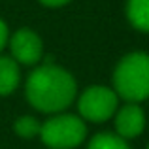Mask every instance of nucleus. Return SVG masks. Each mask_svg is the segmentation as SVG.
Here are the masks:
<instances>
[{"instance_id": "obj_13", "label": "nucleus", "mask_w": 149, "mask_h": 149, "mask_svg": "<svg viewBox=\"0 0 149 149\" xmlns=\"http://www.w3.org/2000/svg\"><path fill=\"white\" fill-rule=\"evenodd\" d=\"M147 149H149V147H147Z\"/></svg>"}, {"instance_id": "obj_3", "label": "nucleus", "mask_w": 149, "mask_h": 149, "mask_svg": "<svg viewBox=\"0 0 149 149\" xmlns=\"http://www.w3.org/2000/svg\"><path fill=\"white\" fill-rule=\"evenodd\" d=\"M87 136L83 119L76 115H55L47 119L40 128V138L51 149H72L77 147Z\"/></svg>"}, {"instance_id": "obj_5", "label": "nucleus", "mask_w": 149, "mask_h": 149, "mask_svg": "<svg viewBox=\"0 0 149 149\" xmlns=\"http://www.w3.org/2000/svg\"><path fill=\"white\" fill-rule=\"evenodd\" d=\"M8 42H10V49H11V58L17 64L32 66L42 58L44 44H42V38L34 30L19 29Z\"/></svg>"}, {"instance_id": "obj_6", "label": "nucleus", "mask_w": 149, "mask_h": 149, "mask_svg": "<svg viewBox=\"0 0 149 149\" xmlns=\"http://www.w3.org/2000/svg\"><path fill=\"white\" fill-rule=\"evenodd\" d=\"M146 128V113L138 104L128 102L127 106L115 111V130L121 138H136Z\"/></svg>"}, {"instance_id": "obj_4", "label": "nucleus", "mask_w": 149, "mask_h": 149, "mask_svg": "<svg viewBox=\"0 0 149 149\" xmlns=\"http://www.w3.org/2000/svg\"><path fill=\"white\" fill-rule=\"evenodd\" d=\"M117 102H119V96L113 89L93 85L79 96L77 109L83 119L91 121V123H102V121L115 115Z\"/></svg>"}, {"instance_id": "obj_8", "label": "nucleus", "mask_w": 149, "mask_h": 149, "mask_svg": "<svg viewBox=\"0 0 149 149\" xmlns=\"http://www.w3.org/2000/svg\"><path fill=\"white\" fill-rule=\"evenodd\" d=\"M127 19L134 29L149 32V0H127Z\"/></svg>"}, {"instance_id": "obj_10", "label": "nucleus", "mask_w": 149, "mask_h": 149, "mask_svg": "<svg viewBox=\"0 0 149 149\" xmlns=\"http://www.w3.org/2000/svg\"><path fill=\"white\" fill-rule=\"evenodd\" d=\"M13 128H15V132H17L21 138H34L36 134H40L42 125H40V121L34 119V117L23 115V117H19V119L15 121Z\"/></svg>"}, {"instance_id": "obj_11", "label": "nucleus", "mask_w": 149, "mask_h": 149, "mask_svg": "<svg viewBox=\"0 0 149 149\" xmlns=\"http://www.w3.org/2000/svg\"><path fill=\"white\" fill-rule=\"evenodd\" d=\"M8 40H10V30H8V25L0 19V51L8 44Z\"/></svg>"}, {"instance_id": "obj_9", "label": "nucleus", "mask_w": 149, "mask_h": 149, "mask_svg": "<svg viewBox=\"0 0 149 149\" xmlns=\"http://www.w3.org/2000/svg\"><path fill=\"white\" fill-rule=\"evenodd\" d=\"M87 149H130V147H128L127 140L121 136L111 134V132H100V134L91 138Z\"/></svg>"}, {"instance_id": "obj_7", "label": "nucleus", "mask_w": 149, "mask_h": 149, "mask_svg": "<svg viewBox=\"0 0 149 149\" xmlns=\"http://www.w3.org/2000/svg\"><path fill=\"white\" fill-rule=\"evenodd\" d=\"M19 64L11 57L0 55V96H6L13 93L19 85Z\"/></svg>"}, {"instance_id": "obj_12", "label": "nucleus", "mask_w": 149, "mask_h": 149, "mask_svg": "<svg viewBox=\"0 0 149 149\" xmlns=\"http://www.w3.org/2000/svg\"><path fill=\"white\" fill-rule=\"evenodd\" d=\"M38 2L47 6V8H61V6H66L70 0H38Z\"/></svg>"}, {"instance_id": "obj_1", "label": "nucleus", "mask_w": 149, "mask_h": 149, "mask_svg": "<svg viewBox=\"0 0 149 149\" xmlns=\"http://www.w3.org/2000/svg\"><path fill=\"white\" fill-rule=\"evenodd\" d=\"M77 85L68 70L57 64H42L26 79L25 95L29 102L44 113H58L76 98Z\"/></svg>"}, {"instance_id": "obj_2", "label": "nucleus", "mask_w": 149, "mask_h": 149, "mask_svg": "<svg viewBox=\"0 0 149 149\" xmlns=\"http://www.w3.org/2000/svg\"><path fill=\"white\" fill-rule=\"evenodd\" d=\"M113 91L132 104L149 98V53L134 51L121 58L113 72Z\"/></svg>"}]
</instances>
